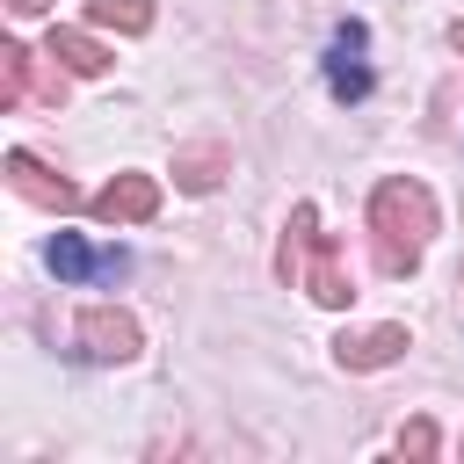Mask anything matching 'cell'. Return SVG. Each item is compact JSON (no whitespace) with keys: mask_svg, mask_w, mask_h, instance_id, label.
<instances>
[{"mask_svg":"<svg viewBox=\"0 0 464 464\" xmlns=\"http://www.w3.org/2000/svg\"><path fill=\"white\" fill-rule=\"evenodd\" d=\"M370 239H377V268L384 276H413L420 254H428V239H435V196L413 174L377 181V196H370Z\"/></svg>","mask_w":464,"mask_h":464,"instance_id":"6da1fadb","label":"cell"},{"mask_svg":"<svg viewBox=\"0 0 464 464\" xmlns=\"http://www.w3.org/2000/svg\"><path fill=\"white\" fill-rule=\"evenodd\" d=\"M276 276H283L290 290H304L312 304H326V312H341V304L355 297L348 261H341L334 232H319V210H312V203H297V210H290L283 246H276Z\"/></svg>","mask_w":464,"mask_h":464,"instance_id":"7a4b0ae2","label":"cell"},{"mask_svg":"<svg viewBox=\"0 0 464 464\" xmlns=\"http://www.w3.org/2000/svg\"><path fill=\"white\" fill-rule=\"evenodd\" d=\"M65 80H72V72H65L58 58H51V72H36V51H29V44H0V102H7V109H22L29 94L58 109V102H65Z\"/></svg>","mask_w":464,"mask_h":464,"instance_id":"3957f363","label":"cell"},{"mask_svg":"<svg viewBox=\"0 0 464 464\" xmlns=\"http://www.w3.org/2000/svg\"><path fill=\"white\" fill-rule=\"evenodd\" d=\"M370 29L362 22H341L334 36H326V87H334V102H362L370 94Z\"/></svg>","mask_w":464,"mask_h":464,"instance_id":"277c9868","label":"cell"},{"mask_svg":"<svg viewBox=\"0 0 464 464\" xmlns=\"http://www.w3.org/2000/svg\"><path fill=\"white\" fill-rule=\"evenodd\" d=\"M72 334H80V355L87 362H130L138 355V319L116 312V304H87Z\"/></svg>","mask_w":464,"mask_h":464,"instance_id":"5b68a950","label":"cell"},{"mask_svg":"<svg viewBox=\"0 0 464 464\" xmlns=\"http://www.w3.org/2000/svg\"><path fill=\"white\" fill-rule=\"evenodd\" d=\"M7 181H14V196H29L36 210H58V218L80 210V188H72L65 174H51V167H44L36 152H22V145L7 152Z\"/></svg>","mask_w":464,"mask_h":464,"instance_id":"8992f818","label":"cell"},{"mask_svg":"<svg viewBox=\"0 0 464 464\" xmlns=\"http://www.w3.org/2000/svg\"><path fill=\"white\" fill-rule=\"evenodd\" d=\"M87 210H94L102 225H145V218L160 210V181H152V174H116L102 196H87Z\"/></svg>","mask_w":464,"mask_h":464,"instance_id":"52a82bcc","label":"cell"},{"mask_svg":"<svg viewBox=\"0 0 464 464\" xmlns=\"http://www.w3.org/2000/svg\"><path fill=\"white\" fill-rule=\"evenodd\" d=\"M225 174H232V145H225V138L174 145V188H181V196H210Z\"/></svg>","mask_w":464,"mask_h":464,"instance_id":"ba28073f","label":"cell"},{"mask_svg":"<svg viewBox=\"0 0 464 464\" xmlns=\"http://www.w3.org/2000/svg\"><path fill=\"white\" fill-rule=\"evenodd\" d=\"M406 348H413L406 326H362V334H341V341H334V362H341V370H384V362H399Z\"/></svg>","mask_w":464,"mask_h":464,"instance_id":"9c48e42d","label":"cell"},{"mask_svg":"<svg viewBox=\"0 0 464 464\" xmlns=\"http://www.w3.org/2000/svg\"><path fill=\"white\" fill-rule=\"evenodd\" d=\"M51 268H58L65 283H94V276H123L130 261H123V246L102 254V246H87L80 232H58V239H51Z\"/></svg>","mask_w":464,"mask_h":464,"instance_id":"30bf717a","label":"cell"},{"mask_svg":"<svg viewBox=\"0 0 464 464\" xmlns=\"http://www.w3.org/2000/svg\"><path fill=\"white\" fill-rule=\"evenodd\" d=\"M44 58H58L72 80H102L109 72V51L87 36V29H51V44H44Z\"/></svg>","mask_w":464,"mask_h":464,"instance_id":"8fae6325","label":"cell"},{"mask_svg":"<svg viewBox=\"0 0 464 464\" xmlns=\"http://www.w3.org/2000/svg\"><path fill=\"white\" fill-rule=\"evenodd\" d=\"M87 22L94 29H116V36H145L152 29V0H94Z\"/></svg>","mask_w":464,"mask_h":464,"instance_id":"7c38bea8","label":"cell"},{"mask_svg":"<svg viewBox=\"0 0 464 464\" xmlns=\"http://www.w3.org/2000/svg\"><path fill=\"white\" fill-rule=\"evenodd\" d=\"M442 450V435H435V420H406L399 428V457H413V464H428Z\"/></svg>","mask_w":464,"mask_h":464,"instance_id":"4fadbf2b","label":"cell"},{"mask_svg":"<svg viewBox=\"0 0 464 464\" xmlns=\"http://www.w3.org/2000/svg\"><path fill=\"white\" fill-rule=\"evenodd\" d=\"M7 7H14V14H44L51 0H7Z\"/></svg>","mask_w":464,"mask_h":464,"instance_id":"5bb4252c","label":"cell"},{"mask_svg":"<svg viewBox=\"0 0 464 464\" xmlns=\"http://www.w3.org/2000/svg\"><path fill=\"white\" fill-rule=\"evenodd\" d=\"M450 44H457V51H464V14H457V22H450Z\"/></svg>","mask_w":464,"mask_h":464,"instance_id":"9a60e30c","label":"cell"},{"mask_svg":"<svg viewBox=\"0 0 464 464\" xmlns=\"http://www.w3.org/2000/svg\"><path fill=\"white\" fill-rule=\"evenodd\" d=\"M457 283H464V268H457Z\"/></svg>","mask_w":464,"mask_h":464,"instance_id":"2e32d148","label":"cell"}]
</instances>
